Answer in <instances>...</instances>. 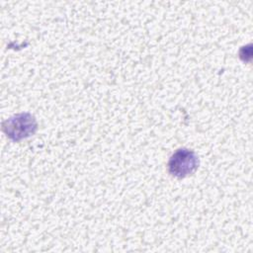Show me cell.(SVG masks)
<instances>
[{
	"instance_id": "6da1fadb",
	"label": "cell",
	"mask_w": 253,
	"mask_h": 253,
	"mask_svg": "<svg viewBox=\"0 0 253 253\" xmlns=\"http://www.w3.org/2000/svg\"><path fill=\"white\" fill-rule=\"evenodd\" d=\"M2 128L9 138L19 141L33 135L38 128V123L33 115L21 113L4 121Z\"/></svg>"
},
{
	"instance_id": "7a4b0ae2",
	"label": "cell",
	"mask_w": 253,
	"mask_h": 253,
	"mask_svg": "<svg viewBox=\"0 0 253 253\" xmlns=\"http://www.w3.org/2000/svg\"><path fill=\"white\" fill-rule=\"evenodd\" d=\"M199 166V158L195 151L188 148L177 149L169 158L168 171L177 178L192 175Z\"/></svg>"
}]
</instances>
